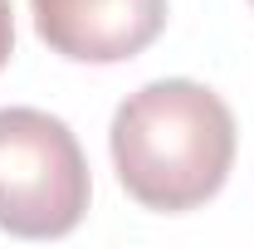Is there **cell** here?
Listing matches in <instances>:
<instances>
[{
    "instance_id": "obj_4",
    "label": "cell",
    "mask_w": 254,
    "mask_h": 249,
    "mask_svg": "<svg viewBox=\"0 0 254 249\" xmlns=\"http://www.w3.org/2000/svg\"><path fill=\"white\" fill-rule=\"evenodd\" d=\"M15 54V10H10V0H0V68L10 63Z\"/></svg>"
},
{
    "instance_id": "obj_3",
    "label": "cell",
    "mask_w": 254,
    "mask_h": 249,
    "mask_svg": "<svg viewBox=\"0 0 254 249\" xmlns=\"http://www.w3.org/2000/svg\"><path fill=\"white\" fill-rule=\"evenodd\" d=\"M34 34L73 63L137 59L166 30V0H30Z\"/></svg>"
},
{
    "instance_id": "obj_1",
    "label": "cell",
    "mask_w": 254,
    "mask_h": 249,
    "mask_svg": "<svg viewBox=\"0 0 254 249\" xmlns=\"http://www.w3.org/2000/svg\"><path fill=\"white\" fill-rule=\"evenodd\" d=\"M108 147L137 205L181 215L220 195L235 166V113L195 78H157L118 103Z\"/></svg>"
},
{
    "instance_id": "obj_2",
    "label": "cell",
    "mask_w": 254,
    "mask_h": 249,
    "mask_svg": "<svg viewBox=\"0 0 254 249\" xmlns=\"http://www.w3.org/2000/svg\"><path fill=\"white\" fill-rule=\"evenodd\" d=\"M88 161L64 118L0 108V230L15 240H64L88 215Z\"/></svg>"
},
{
    "instance_id": "obj_5",
    "label": "cell",
    "mask_w": 254,
    "mask_h": 249,
    "mask_svg": "<svg viewBox=\"0 0 254 249\" xmlns=\"http://www.w3.org/2000/svg\"><path fill=\"white\" fill-rule=\"evenodd\" d=\"M250 5H254V0H250Z\"/></svg>"
}]
</instances>
